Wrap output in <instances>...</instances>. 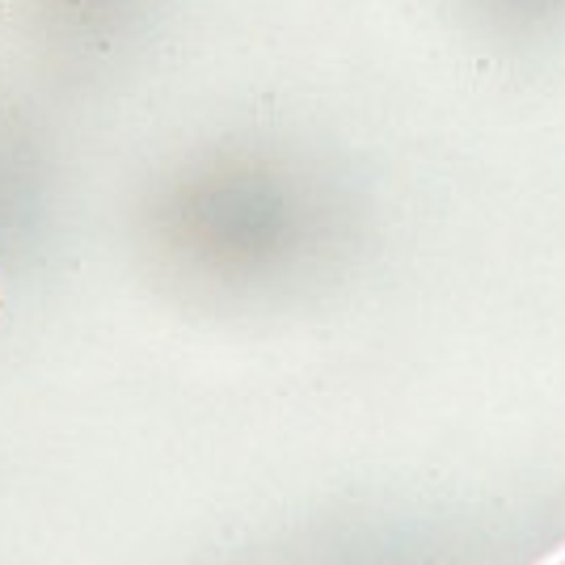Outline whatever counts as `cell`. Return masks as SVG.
<instances>
[{
	"label": "cell",
	"instance_id": "obj_1",
	"mask_svg": "<svg viewBox=\"0 0 565 565\" xmlns=\"http://www.w3.org/2000/svg\"><path fill=\"white\" fill-rule=\"evenodd\" d=\"M562 565H565V562H562Z\"/></svg>",
	"mask_w": 565,
	"mask_h": 565
}]
</instances>
